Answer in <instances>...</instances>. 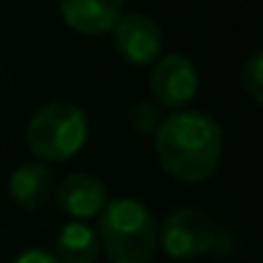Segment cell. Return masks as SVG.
I'll return each mask as SVG.
<instances>
[{"label": "cell", "instance_id": "obj_1", "mask_svg": "<svg viewBox=\"0 0 263 263\" xmlns=\"http://www.w3.org/2000/svg\"><path fill=\"white\" fill-rule=\"evenodd\" d=\"M160 168L181 183L212 178L222 160V129L204 111H176L155 132Z\"/></svg>", "mask_w": 263, "mask_h": 263}, {"label": "cell", "instance_id": "obj_2", "mask_svg": "<svg viewBox=\"0 0 263 263\" xmlns=\"http://www.w3.org/2000/svg\"><path fill=\"white\" fill-rule=\"evenodd\" d=\"M98 240L111 263H150L158 250V222L137 199H114L98 214Z\"/></svg>", "mask_w": 263, "mask_h": 263}, {"label": "cell", "instance_id": "obj_3", "mask_svg": "<svg viewBox=\"0 0 263 263\" xmlns=\"http://www.w3.org/2000/svg\"><path fill=\"white\" fill-rule=\"evenodd\" d=\"M85 140H88V116L80 106L70 101H52L42 106L26 126L29 150L47 163L70 160L83 150Z\"/></svg>", "mask_w": 263, "mask_h": 263}, {"label": "cell", "instance_id": "obj_4", "mask_svg": "<svg viewBox=\"0 0 263 263\" xmlns=\"http://www.w3.org/2000/svg\"><path fill=\"white\" fill-rule=\"evenodd\" d=\"M217 242L214 219L194 206L171 212L160 224V245L176 260H191L209 253Z\"/></svg>", "mask_w": 263, "mask_h": 263}, {"label": "cell", "instance_id": "obj_5", "mask_svg": "<svg viewBox=\"0 0 263 263\" xmlns=\"http://www.w3.org/2000/svg\"><path fill=\"white\" fill-rule=\"evenodd\" d=\"M150 90L160 108H183L199 93V70L183 54H165L153 67Z\"/></svg>", "mask_w": 263, "mask_h": 263}, {"label": "cell", "instance_id": "obj_6", "mask_svg": "<svg viewBox=\"0 0 263 263\" xmlns=\"http://www.w3.org/2000/svg\"><path fill=\"white\" fill-rule=\"evenodd\" d=\"M114 47L129 65H153L160 60L163 29L145 13H126L114 24Z\"/></svg>", "mask_w": 263, "mask_h": 263}, {"label": "cell", "instance_id": "obj_7", "mask_svg": "<svg viewBox=\"0 0 263 263\" xmlns=\"http://www.w3.org/2000/svg\"><path fill=\"white\" fill-rule=\"evenodd\" d=\"M106 201H108V194H106L103 181L88 173H72L57 189V209L78 222L98 217Z\"/></svg>", "mask_w": 263, "mask_h": 263}, {"label": "cell", "instance_id": "obj_8", "mask_svg": "<svg viewBox=\"0 0 263 263\" xmlns=\"http://www.w3.org/2000/svg\"><path fill=\"white\" fill-rule=\"evenodd\" d=\"M121 6L124 0H60V13L72 31L98 36L114 29Z\"/></svg>", "mask_w": 263, "mask_h": 263}, {"label": "cell", "instance_id": "obj_9", "mask_svg": "<svg viewBox=\"0 0 263 263\" xmlns=\"http://www.w3.org/2000/svg\"><path fill=\"white\" fill-rule=\"evenodd\" d=\"M54 191V176L44 163H26L8 178V196L21 209H42Z\"/></svg>", "mask_w": 263, "mask_h": 263}, {"label": "cell", "instance_id": "obj_10", "mask_svg": "<svg viewBox=\"0 0 263 263\" xmlns=\"http://www.w3.org/2000/svg\"><path fill=\"white\" fill-rule=\"evenodd\" d=\"M54 258L60 263H96L101 255L98 230L88 222H67L54 237Z\"/></svg>", "mask_w": 263, "mask_h": 263}, {"label": "cell", "instance_id": "obj_11", "mask_svg": "<svg viewBox=\"0 0 263 263\" xmlns=\"http://www.w3.org/2000/svg\"><path fill=\"white\" fill-rule=\"evenodd\" d=\"M126 119H129V126L135 132H140V135H153V132H158V126L163 121V108L155 101H137L129 108Z\"/></svg>", "mask_w": 263, "mask_h": 263}, {"label": "cell", "instance_id": "obj_12", "mask_svg": "<svg viewBox=\"0 0 263 263\" xmlns=\"http://www.w3.org/2000/svg\"><path fill=\"white\" fill-rule=\"evenodd\" d=\"M240 85L253 103H263V54L253 52L240 67Z\"/></svg>", "mask_w": 263, "mask_h": 263}, {"label": "cell", "instance_id": "obj_13", "mask_svg": "<svg viewBox=\"0 0 263 263\" xmlns=\"http://www.w3.org/2000/svg\"><path fill=\"white\" fill-rule=\"evenodd\" d=\"M13 263H60L57 258H54V253L52 250H42V248H29V250H24Z\"/></svg>", "mask_w": 263, "mask_h": 263}]
</instances>
